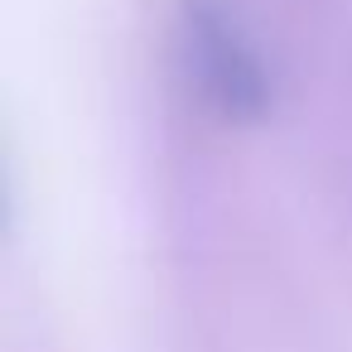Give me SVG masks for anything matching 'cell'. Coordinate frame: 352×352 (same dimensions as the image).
Masks as SVG:
<instances>
[{
	"mask_svg": "<svg viewBox=\"0 0 352 352\" xmlns=\"http://www.w3.org/2000/svg\"><path fill=\"white\" fill-rule=\"evenodd\" d=\"M179 44L198 97L222 111L227 121H256L270 107V73L246 39V30L217 0H184L179 10Z\"/></svg>",
	"mask_w": 352,
	"mask_h": 352,
	"instance_id": "1",
	"label": "cell"
}]
</instances>
